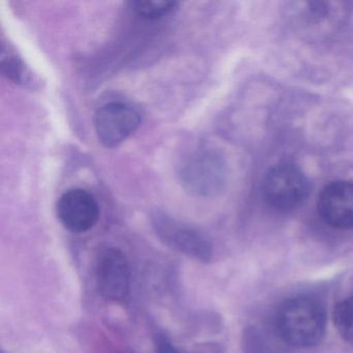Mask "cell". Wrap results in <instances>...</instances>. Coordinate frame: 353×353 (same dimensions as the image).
I'll use <instances>...</instances> for the list:
<instances>
[{
    "mask_svg": "<svg viewBox=\"0 0 353 353\" xmlns=\"http://www.w3.org/2000/svg\"><path fill=\"white\" fill-rule=\"evenodd\" d=\"M152 225L158 239L169 249L202 263L212 261L214 249L202 231L160 212L152 214Z\"/></svg>",
    "mask_w": 353,
    "mask_h": 353,
    "instance_id": "2",
    "label": "cell"
},
{
    "mask_svg": "<svg viewBox=\"0 0 353 353\" xmlns=\"http://www.w3.org/2000/svg\"><path fill=\"white\" fill-rule=\"evenodd\" d=\"M154 351L156 353H181L164 334H157L154 336Z\"/></svg>",
    "mask_w": 353,
    "mask_h": 353,
    "instance_id": "12",
    "label": "cell"
},
{
    "mask_svg": "<svg viewBox=\"0 0 353 353\" xmlns=\"http://www.w3.org/2000/svg\"><path fill=\"white\" fill-rule=\"evenodd\" d=\"M334 322L341 336L353 344V296L343 299L334 307Z\"/></svg>",
    "mask_w": 353,
    "mask_h": 353,
    "instance_id": "10",
    "label": "cell"
},
{
    "mask_svg": "<svg viewBox=\"0 0 353 353\" xmlns=\"http://www.w3.org/2000/svg\"><path fill=\"white\" fill-rule=\"evenodd\" d=\"M59 222L73 233L92 230L100 218V206L96 198L83 189H71L59 197L57 204Z\"/></svg>",
    "mask_w": 353,
    "mask_h": 353,
    "instance_id": "6",
    "label": "cell"
},
{
    "mask_svg": "<svg viewBox=\"0 0 353 353\" xmlns=\"http://www.w3.org/2000/svg\"><path fill=\"white\" fill-rule=\"evenodd\" d=\"M141 123L139 113L125 103L112 102L97 110L94 117L98 139L106 148H115L133 135Z\"/></svg>",
    "mask_w": 353,
    "mask_h": 353,
    "instance_id": "5",
    "label": "cell"
},
{
    "mask_svg": "<svg viewBox=\"0 0 353 353\" xmlns=\"http://www.w3.org/2000/svg\"><path fill=\"white\" fill-rule=\"evenodd\" d=\"M132 10L144 19H160L176 9L179 3L169 0H138L130 3Z\"/></svg>",
    "mask_w": 353,
    "mask_h": 353,
    "instance_id": "9",
    "label": "cell"
},
{
    "mask_svg": "<svg viewBox=\"0 0 353 353\" xmlns=\"http://www.w3.org/2000/svg\"><path fill=\"white\" fill-rule=\"evenodd\" d=\"M325 312L312 297H291L276 312V332L289 346L309 348L318 344L325 334Z\"/></svg>",
    "mask_w": 353,
    "mask_h": 353,
    "instance_id": "1",
    "label": "cell"
},
{
    "mask_svg": "<svg viewBox=\"0 0 353 353\" xmlns=\"http://www.w3.org/2000/svg\"><path fill=\"white\" fill-rule=\"evenodd\" d=\"M214 166V163L206 154H194L181 171V177L188 189L198 194L210 191Z\"/></svg>",
    "mask_w": 353,
    "mask_h": 353,
    "instance_id": "8",
    "label": "cell"
},
{
    "mask_svg": "<svg viewBox=\"0 0 353 353\" xmlns=\"http://www.w3.org/2000/svg\"><path fill=\"white\" fill-rule=\"evenodd\" d=\"M318 212L322 220L336 229L353 228V183L334 181L318 197Z\"/></svg>",
    "mask_w": 353,
    "mask_h": 353,
    "instance_id": "7",
    "label": "cell"
},
{
    "mask_svg": "<svg viewBox=\"0 0 353 353\" xmlns=\"http://www.w3.org/2000/svg\"><path fill=\"white\" fill-rule=\"evenodd\" d=\"M96 285L99 294L110 301H123L131 290V268L121 250H103L96 264Z\"/></svg>",
    "mask_w": 353,
    "mask_h": 353,
    "instance_id": "4",
    "label": "cell"
},
{
    "mask_svg": "<svg viewBox=\"0 0 353 353\" xmlns=\"http://www.w3.org/2000/svg\"><path fill=\"white\" fill-rule=\"evenodd\" d=\"M1 353H6L5 351H1Z\"/></svg>",
    "mask_w": 353,
    "mask_h": 353,
    "instance_id": "13",
    "label": "cell"
},
{
    "mask_svg": "<svg viewBox=\"0 0 353 353\" xmlns=\"http://www.w3.org/2000/svg\"><path fill=\"white\" fill-rule=\"evenodd\" d=\"M3 72L8 77L16 82H22L23 80V65L18 61L15 57H3Z\"/></svg>",
    "mask_w": 353,
    "mask_h": 353,
    "instance_id": "11",
    "label": "cell"
},
{
    "mask_svg": "<svg viewBox=\"0 0 353 353\" xmlns=\"http://www.w3.org/2000/svg\"><path fill=\"white\" fill-rule=\"evenodd\" d=\"M263 196L272 208L292 210L307 200L310 183L305 173L293 163H281L272 167L263 181Z\"/></svg>",
    "mask_w": 353,
    "mask_h": 353,
    "instance_id": "3",
    "label": "cell"
}]
</instances>
